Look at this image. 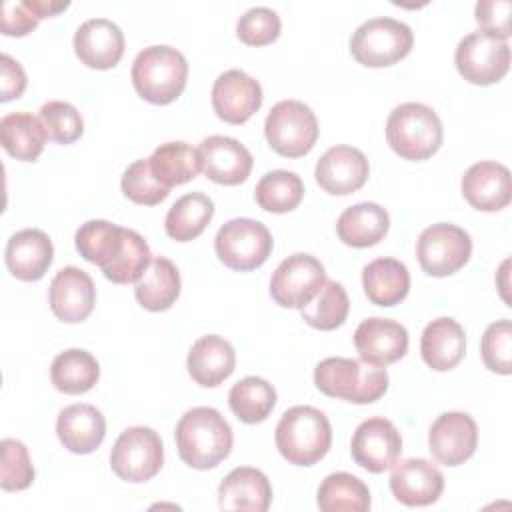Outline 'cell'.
<instances>
[{"instance_id":"cell-14","label":"cell","mask_w":512,"mask_h":512,"mask_svg":"<svg viewBox=\"0 0 512 512\" xmlns=\"http://www.w3.org/2000/svg\"><path fill=\"white\" fill-rule=\"evenodd\" d=\"M432 456L444 466L464 464L478 444V426L466 412L440 414L428 432Z\"/></svg>"},{"instance_id":"cell-43","label":"cell","mask_w":512,"mask_h":512,"mask_svg":"<svg viewBox=\"0 0 512 512\" xmlns=\"http://www.w3.org/2000/svg\"><path fill=\"white\" fill-rule=\"evenodd\" d=\"M2 466H0V486L6 492L26 490L34 480V466L28 448L14 438H4L0 444Z\"/></svg>"},{"instance_id":"cell-29","label":"cell","mask_w":512,"mask_h":512,"mask_svg":"<svg viewBox=\"0 0 512 512\" xmlns=\"http://www.w3.org/2000/svg\"><path fill=\"white\" fill-rule=\"evenodd\" d=\"M362 286L368 300L376 306L400 304L410 290V272L396 258H376L362 270Z\"/></svg>"},{"instance_id":"cell-35","label":"cell","mask_w":512,"mask_h":512,"mask_svg":"<svg viewBox=\"0 0 512 512\" xmlns=\"http://www.w3.org/2000/svg\"><path fill=\"white\" fill-rule=\"evenodd\" d=\"M316 502L322 512H366L370 508V490L348 472H332L318 486Z\"/></svg>"},{"instance_id":"cell-19","label":"cell","mask_w":512,"mask_h":512,"mask_svg":"<svg viewBox=\"0 0 512 512\" xmlns=\"http://www.w3.org/2000/svg\"><path fill=\"white\" fill-rule=\"evenodd\" d=\"M74 52L88 68H114L124 54V34L108 18H90L74 34Z\"/></svg>"},{"instance_id":"cell-13","label":"cell","mask_w":512,"mask_h":512,"mask_svg":"<svg viewBox=\"0 0 512 512\" xmlns=\"http://www.w3.org/2000/svg\"><path fill=\"white\" fill-rule=\"evenodd\" d=\"M350 452L358 466L372 474H380L396 464L402 452V436L390 420L374 416L358 424L350 442Z\"/></svg>"},{"instance_id":"cell-39","label":"cell","mask_w":512,"mask_h":512,"mask_svg":"<svg viewBox=\"0 0 512 512\" xmlns=\"http://www.w3.org/2000/svg\"><path fill=\"white\" fill-rule=\"evenodd\" d=\"M304 196V182L296 172L272 170L256 184V202L262 210L272 214H286L294 210Z\"/></svg>"},{"instance_id":"cell-33","label":"cell","mask_w":512,"mask_h":512,"mask_svg":"<svg viewBox=\"0 0 512 512\" xmlns=\"http://www.w3.org/2000/svg\"><path fill=\"white\" fill-rule=\"evenodd\" d=\"M148 162L156 180L168 188L186 184L200 172L198 150L182 140L160 144Z\"/></svg>"},{"instance_id":"cell-24","label":"cell","mask_w":512,"mask_h":512,"mask_svg":"<svg viewBox=\"0 0 512 512\" xmlns=\"http://www.w3.org/2000/svg\"><path fill=\"white\" fill-rule=\"evenodd\" d=\"M56 434L66 450L74 454H90L106 436L104 414L92 404L66 406L58 414Z\"/></svg>"},{"instance_id":"cell-16","label":"cell","mask_w":512,"mask_h":512,"mask_svg":"<svg viewBox=\"0 0 512 512\" xmlns=\"http://www.w3.org/2000/svg\"><path fill=\"white\" fill-rule=\"evenodd\" d=\"M368 160L362 150L354 146H332L316 162V182L318 186L334 196H346L362 188L368 180Z\"/></svg>"},{"instance_id":"cell-23","label":"cell","mask_w":512,"mask_h":512,"mask_svg":"<svg viewBox=\"0 0 512 512\" xmlns=\"http://www.w3.org/2000/svg\"><path fill=\"white\" fill-rule=\"evenodd\" d=\"M54 258V246L46 232L38 228H26L10 236L4 252L10 274L24 282L40 280Z\"/></svg>"},{"instance_id":"cell-49","label":"cell","mask_w":512,"mask_h":512,"mask_svg":"<svg viewBox=\"0 0 512 512\" xmlns=\"http://www.w3.org/2000/svg\"><path fill=\"white\" fill-rule=\"evenodd\" d=\"M26 2L40 20L48 18V16H54V14H58V12H62L70 6V2H56V0H26Z\"/></svg>"},{"instance_id":"cell-9","label":"cell","mask_w":512,"mask_h":512,"mask_svg":"<svg viewBox=\"0 0 512 512\" xmlns=\"http://www.w3.org/2000/svg\"><path fill=\"white\" fill-rule=\"evenodd\" d=\"M164 462V448L158 432L146 426L126 428L110 452L112 472L132 484L154 478Z\"/></svg>"},{"instance_id":"cell-27","label":"cell","mask_w":512,"mask_h":512,"mask_svg":"<svg viewBox=\"0 0 512 512\" xmlns=\"http://www.w3.org/2000/svg\"><path fill=\"white\" fill-rule=\"evenodd\" d=\"M466 352L464 328L454 318H436L420 336L422 360L436 372L452 370Z\"/></svg>"},{"instance_id":"cell-11","label":"cell","mask_w":512,"mask_h":512,"mask_svg":"<svg viewBox=\"0 0 512 512\" xmlns=\"http://www.w3.org/2000/svg\"><path fill=\"white\" fill-rule=\"evenodd\" d=\"M454 62L460 76L478 86H488L504 78L510 68L508 42L496 40L482 30L464 36L454 52Z\"/></svg>"},{"instance_id":"cell-25","label":"cell","mask_w":512,"mask_h":512,"mask_svg":"<svg viewBox=\"0 0 512 512\" xmlns=\"http://www.w3.org/2000/svg\"><path fill=\"white\" fill-rule=\"evenodd\" d=\"M272 502V486L264 472L252 466L234 468L218 486V506L222 510L266 512Z\"/></svg>"},{"instance_id":"cell-47","label":"cell","mask_w":512,"mask_h":512,"mask_svg":"<svg viewBox=\"0 0 512 512\" xmlns=\"http://www.w3.org/2000/svg\"><path fill=\"white\" fill-rule=\"evenodd\" d=\"M0 20H2V32L6 36H26L40 22V18L32 12V8L28 6L26 0L4 2Z\"/></svg>"},{"instance_id":"cell-17","label":"cell","mask_w":512,"mask_h":512,"mask_svg":"<svg viewBox=\"0 0 512 512\" xmlns=\"http://www.w3.org/2000/svg\"><path fill=\"white\" fill-rule=\"evenodd\" d=\"M262 106V86L244 70L222 72L212 86V108L228 124L246 122Z\"/></svg>"},{"instance_id":"cell-22","label":"cell","mask_w":512,"mask_h":512,"mask_svg":"<svg viewBox=\"0 0 512 512\" xmlns=\"http://www.w3.org/2000/svg\"><path fill=\"white\" fill-rule=\"evenodd\" d=\"M462 194L472 208L498 212L512 200L510 170L500 162H476L462 176Z\"/></svg>"},{"instance_id":"cell-26","label":"cell","mask_w":512,"mask_h":512,"mask_svg":"<svg viewBox=\"0 0 512 512\" xmlns=\"http://www.w3.org/2000/svg\"><path fill=\"white\" fill-rule=\"evenodd\" d=\"M236 366V352L228 340L216 334H208L198 338L186 360V368L190 378L204 386V388H214L222 384Z\"/></svg>"},{"instance_id":"cell-3","label":"cell","mask_w":512,"mask_h":512,"mask_svg":"<svg viewBox=\"0 0 512 512\" xmlns=\"http://www.w3.org/2000/svg\"><path fill=\"white\" fill-rule=\"evenodd\" d=\"M276 448L288 464L312 466L326 456L332 444V426L314 406L288 408L276 426Z\"/></svg>"},{"instance_id":"cell-10","label":"cell","mask_w":512,"mask_h":512,"mask_svg":"<svg viewBox=\"0 0 512 512\" xmlns=\"http://www.w3.org/2000/svg\"><path fill=\"white\" fill-rule=\"evenodd\" d=\"M472 254L470 234L454 224L438 222L422 230L416 256L422 270L430 276L442 278L458 272Z\"/></svg>"},{"instance_id":"cell-42","label":"cell","mask_w":512,"mask_h":512,"mask_svg":"<svg viewBox=\"0 0 512 512\" xmlns=\"http://www.w3.org/2000/svg\"><path fill=\"white\" fill-rule=\"evenodd\" d=\"M120 188L124 192V196L136 204L142 206H154L160 204L168 194L170 188L160 184L156 180V176L150 170V162L148 158L144 160H134L122 174L120 180Z\"/></svg>"},{"instance_id":"cell-41","label":"cell","mask_w":512,"mask_h":512,"mask_svg":"<svg viewBox=\"0 0 512 512\" xmlns=\"http://www.w3.org/2000/svg\"><path fill=\"white\" fill-rule=\"evenodd\" d=\"M38 118L46 138L58 144H72L84 132V120L70 102L50 100L40 106Z\"/></svg>"},{"instance_id":"cell-5","label":"cell","mask_w":512,"mask_h":512,"mask_svg":"<svg viewBox=\"0 0 512 512\" xmlns=\"http://www.w3.org/2000/svg\"><path fill=\"white\" fill-rule=\"evenodd\" d=\"M438 114L420 102L396 106L386 120L388 146L404 160H426L442 146Z\"/></svg>"},{"instance_id":"cell-40","label":"cell","mask_w":512,"mask_h":512,"mask_svg":"<svg viewBox=\"0 0 512 512\" xmlns=\"http://www.w3.org/2000/svg\"><path fill=\"white\" fill-rule=\"evenodd\" d=\"M150 256L152 254H150L148 242L136 230L124 228L122 248L116 254V258L102 268V272L114 284H130V282H136L142 276V272L148 268L152 260Z\"/></svg>"},{"instance_id":"cell-20","label":"cell","mask_w":512,"mask_h":512,"mask_svg":"<svg viewBox=\"0 0 512 512\" xmlns=\"http://www.w3.org/2000/svg\"><path fill=\"white\" fill-rule=\"evenodd\" d=\"M390 490L406 506H428L442 496L444 476L424 458H406L392 466Z\"/></svg>"},{"instance_id":"cell-45","label":"cell","mask_w":512,"mask_h":512,"mask_svg":"<svg viewBox=\"0 0 512 512\" xmlns=\"http://www.w3.org/2000/svg\"><path fill=\"white\" fill-rule=\"evenodd\" d=\"M280 16L266 6L246 10L236 22V36L248 46H266L280 36Z\"/></svg>"},{"instance_id":"cell-21","label":"cell","mask_w":512,"mask_h":512,"mask_svg":"<svg viewBox=\"0 0 512 512\" xmlns=\"http://www.w3.org/2000/svg\"><path fill=\"white\" fill-rule=\"evenodd\" d=\"M354 346L364 362L374 366H388L406 354L408 332L396 320L366 318L354 332Z\"/></svg>"},{"instance_id":"cell-2","label":"cell","mask_w":512,"mask_h":512,"mask_svg":"<svg viewBox=\"0 0 512 512\" xmlns=\"http://www.w3.org/2000/svg\"><path fill=\"white\" fill-rule=\"evenodd\" d=\"M314 384L330 398H340L352 404H370L386 394L388 374L384 366L336 356L318 362L314 368Z\"/></svg>"},{"instance_id":"cell-4","label":"cell","mask_w":512,"mask_h":512,"mask_svg":"<svg viewBox=\"0 0 512 512\" xmlns=\"http://www.w3.org/2000/svg\"><path fill=\"white\" fill-rule=\"evenodd\" d=\"M130 74L136 92L146 102L170 104L186 86L188 62L176 48L154 44L136 54Z\"/></svg>"},{"instance_id":"cell-44","label":"cell","mask_w":512,"mask_h":512,"mask_svg":"<svg viewBox=\"0 0 512 512\" xmlns=\"http://www.w3.org/2000/svg\"><path fill=\"white\" fill-rule=\"evenodd\" d=\"M512 324L508 318L492 322L482 336V360L488 370L496 374L512 372Z\"/></svg>"},{"instance_id":"cell-32","label":"cell","mask_w":512,"mask_h":512,"mask_svg":"<svg viewBox=\"0 0 512 512\" xmlns=\"http://www.w3.org/2000/svg\"><path fill=\"white\" fill-rule=\"evenodd\" d=\"M214 216V202L202 192L180 196L166 214V234L176 242H190L198 238Z\"/></svg>"},{"instance_id":"cell-12","label":"cell","mask_w":512,"mask_h":512,"mask_svg":"<svg viewBox=\"0 0 512 512\" xmlns=\"http://www.w3.org/2000/svg\"><path fill=\"white\" fill-rule=\"evenodd\" d=\"M326 280L318 258L296 252L282 260L270 278V296L282 308H304Z\"/></svg>"},{"instance_id":"cell-37","label":"cell","mask_w":512,"mask_h":512,"mask_svg":"<svg viewBox=\"0 0 512 512\" xmlns=\"http://www.w3.org/2000/svg\"><path fill=\"white\" fill-rule=\"evenodd\" d=\"M122 234H124V228L108 220H88L76 230V236H74L76 250L86 262L104 268L120 252Z\"/></svg>"},{"instance_id":"cell-34","label":"cell","mask_w":512,"mask_h":512,"mask_svg":"<svg viewBox=\"0 0 512 512\" xmlns=\"http://www.w3.org/2000/svg\"><path fill=\"white\" fill-rule=\"evenodd\" d=\"M100 378V366L96 358L82 350L70 348L60 352L50 366V380L56 390L64 394H84Z\"/></svg>"},{"instance_id":"cell-31","label":"cell","mask_w":512,"mask_h":512,"mask_svg":"<svg viewBox=\"0 0 512 512\" xmlns=\"http://www.w3.org/2000/svg\"><path fill=\"white\" fill-rule=\"evenodd\" d=\"M0 142L12 158L34 162L44 150L46 132L40 118L28 112H12L0 120Z\"/></svg>"},{"instance_id":"cell-48","label":"cell","mask_w":512,"mask_h":512,"mask_svg":"<svg viewBox=\"0 0 512 512\" xmlns=\"http://www.w3.org/2000/svg\"><path fill=\"white\" fill-rule=\"evenodd\" d=\"M0 78H2V102L20 98L26 90V74L24 68L8 54L0 56Z\"/></svg>"},{"instance_id":"cell-46","label":"cell","mask_w":512,"mask_h":512,"mask_svg":"<svg viewBox=\"0 0 512 512\" xmlns=\"http://www.w3.org/2000/svg\"><path fill=\"white\" fill-rule=\"evenodd\" d=\"M510 10L512 4L508 0H480L476 4V22L482 32L506 42L510 36Z\"/></svg>"},{"instance_id":"cell-8","label":"cell","mask_w":512,"mask_h":512,"mask_svg":"<svg viewBox=\"0 0 512 512\" xmlns=\"http://www.w3.org/2000/svg\"><path fill=\"white\" fill-rule=\"evenodd\" d=\"M216 256L228 268L248 272L262 266L272 252L270 230L252 218H232L214 238Z\"/></svg>"},{"instance_id":"cell-6","label":"cell","mask_w":512,"mask_h":512,"mask_svg":"<svg viewBox=\"0 0 512 512\" xmlns=\"http://www.w3.org/2000/svg\"><path fill=\"white\" fill-rule=\"evenodd\" d=\"M414 34L408 24L394 18H370L350 38V52L358 64L368 68L392 66L412 50Z\"/></svg>"},{"instance_id":"cell-30","label":"cell","mask_w":512,"mask_h":512,"mask_svg":"<svg viewBox=\"0 0 512 512\" xmlns=\"http://www.w3.org/2000/svg\"><path fill=\"white\" fill-rule=\"evenodd\" d=\"M134 294L138 304L150 312L168 310L180 296V272L176 264L164 256L152 258L136 280Z\"/></svg>"},{"instance_id":"cell-36","label":"cell","mask_w":512,"mask_h":512,"mask_svg":"<svg viewBox=\"0 0 512 512\" xmlns=\"http://www.w3.org/2000/svg\"><path fill=\"white\" fill-rule=\"evenodd\" d=\"M228 404L238 420L258 424L266 420L276 406V390L264 378L246 376L230 388Z\"/></svg>"},{"instance_id":"cell-15","label":"cell","mask_w":512,"mask_h":512,"mask_svg":"<svg viewBox=\"0 0 512 512\" xmlns=\"http://www.w3.org/2000/svg\"><path fill=\"white\" fill-rule=\"evenodd\" d=\"M200 170L216 184L236 186L250 176L252 170V154L230 136H208L198 146Z\"/></svg>"},{"instance_id":"cell-18","label":"cell","mask_w":512,"mask_h":512,"mask_svg":"<svg viewBox=\"0 0 512 512\" xmlns=\"http://www.w3.org/2000/svg\"><path fill=\"white\" fill-rule=\"evenodd\" d=\"M50 310L62 322L74 324L86 320L96 302V288L88 272L66 266L56 272L48 290Z\"/></svg>"},{"instance_id":"cell-28","label":"cell","mask_w":512,"mask_h":512,"mask_svg":"<svg viewBox=\"0 0 512 512\" xmlns=\"http://www.w3.org/2000/svg\"><path fill=\"white\" fill-rule=\"evenodd\" d=\"M390 228L388 212L376 202H360L346 208L336 222L338 238L352 248L378 244Z\"/></svg>"},{"instance_id":"cell-38","label":"cell","mask_w":512,"mask_h":512,"mask_svg":"<svg viewBox=\"0 0 512 512\" xmlns=\"http://www.w3.org/2000/svg\"><path fill=\"white\" fill-rule=\"evenodd\" d=\"M350 300L344 286L336 280H324L316 296L300 308L302 320L318 330H336L346 322Z\"/></svg>"},{"instance_id":"cell-7","label":"cell","mask_w":512,"mask_h":512,"mask_svg":"<svg viewBox=\"0 0 512 512\" xmlns=\"http://www.w3.org/2000/svg\"><path fill=\"white\" fill-rule=\"evenodd\" d=\"M264 134L274 152L286 158H300L316 144L318 120L304 102L282 100L268 112Z\"/></svg>"},{"instance_id":"cell-1","label":"cell","mask_w":512,"mask_h":512,"mask_svg":"<svg viewBox=\"0 0 512 512\" xmlns=\"http://www.w3.org/2000/svg\"><path fill=\"white\" fill-rule=\"evenodd\" d=\"M174 436L182 462L196 470L218 466L230 454L234 442L230 424L210 406H196L184 412Z\"/></svg>"}]
</instances>
